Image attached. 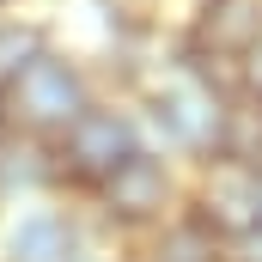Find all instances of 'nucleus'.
Segmentation results:
<instances>
[{
  "label": "nucleus",
  "mask_w": 262,
  "mask_h": 262,
  "mask_svg": "<svg viewBox=\"0 0 262 262\" xmlns=\"http://www.w3.org/2000/svg\"><path fill=\"white\" fill-rule=\"evenodd\" d=\"M134 152H140V140H134V122L122 110H104V104H92L73 128L55 140V171L61 177H79V183H110L122 165H128Z\"/></svg>",
  "instance_id": "3"
},
{
  "label": "nucleus",
  "mask_w": 262,
  "mask_h": 262,
  "mask_svg": "<svg viewBox=\"0 0 262 262\" xmlns=\"http://www.w3.org/2000/svg\"><path fill=\"white\" fill-rule=\"evenodd\" d=\"M232 262H262V226L250 232V238H238V244H232Z\"/></svg>",
  "instance_id": "11"
},
{
  "label": "nucleus",
  "mask_w": 262,
  "mask_h": 262,
  "mask_svg": "<svg viewBox=\"0 0 262 262\" xmlns=\"http://www.w3.org/2000/svg\"><path fill=\"white\" fill-rule=\"evenodd\" d=\"M146 104H152V122L165 128V140H171L177 152H207V159H220L232 104H226V92L207 79L201 61H177L152 92H146Z\"/></svg>",
  "instance_id": "1"
},
{
  "label": "nucleus",
  "mask_w": 262,
  "mask_h": 262,
  "mask_svg": "<svg viewBox=\"0 0 262 262\" xmlns=\"http://www.w3.org/2000/svg\"><path fill=\"white\" fill-rule=\"evenodd\" d=\"M189 220H195L201 232L226 238V244L250 238L262 226V171L256 165H238V159H207Z\"/></svg>",
  "instance_id": "4"
},
{
  "label": "nucleus",
  "mask_w": 262,
  "mask_h": 262,
  "mask_svg": "<svg viewBox=\"0 0 262 262\" xmlns=\"http://www.w3.org/2000/svg\"><path fill=\"white\" fill-rule=\"evenodd\" d=\"M171 201H177L171 159H159V152H146V146L134 152L110 183H98V207H104L110 220H122V226H152V220H165Z\"/></svg>",
  "instance_id": "5"
},
{
  "label": "nucleus",
  "mask_w": 262,
  "mask_h": 262,
  "mask_svg": "<svg viewBox=\"0 0 262 262\" xmlns=\"http://www.w3.org/2000/svg\"><path fill=\"white\" fill-rule=\"evenodd\" d=\"M73 220L61 207H31L6 232V262H73Z\"/></svg>",
  "instance_id": "7"
},
{
  "label": "nucleus",
  "mask_w": 262,
  "mask_h": 262,
  "mask_svg": "<svg viewBox=\"0 0 262 262\" xmlns=\"http://www.w3.org/2000/svg\"><path fill=\"white\" fill-rule=\"evenodd\" d=\"M92 110V92H85V73L67 61V55H37V61L18 73V85L6 92V122H18L37 140H61L79 116Z\"/></svg>",
  "instance_id": "2"
},
{
  "label": "nucleus",
  "mask_w": 262,
  "mask_h": 262,
  "mask_svg": "<svg viewBox=\"0 0 262 262\" xmlns=\"http://www.w3.org/2000/svg\"><path fill=\"white\" fill-rule=\"evenodd\" d=\"M37 55H49V43H43L37 25H0V98L18 85V73L37 61Z\"/></svg>",
  "instance_id": "8"
},
{
  "label": "nucleus",
  "mask_w": 262,
  "mask_h": 262,
  "mask_svg": "<svg viewBox=\"0 0 262 262\" xmlns=\"http://www.w3.org/2000/svg\"><path fill=\"white\" fill-rule=\"evenodd\" d=\"M0 128H6V98H0Z\"/></svg>",
  "instance_id": "12"
},
{
  "label": "nucleus",
  "mask_w": 262,
  "mask_h": 262,
  "mask_svg": "<svg viewBox=\"0 0 262 262\" xmlns=\"http://www.w3.org/2000/svg\"><path fill=\"white\" fill-rule=\"evenodd\" d=\"M262 43V0H201L189 25V61H244Z\"/></svg>",
  "instance_id": "6"
},
{
  "label": "nucleus",
  "mask_w": 262,
  "mask_h": 262,
  "mask_svg": "<svg viewBox=\"0 0 262 262\" xmlns=\"http://www.w3.org/2000/svg\"><path fill=\"white\" fill-rule=\"evenodd\" d=\"M0 6H6V0H0Z\"/></svg>",
  "instance_id": "13"
},
{
  "label": "nucleus",
  "mask_w": 262,
  "mask_h": 262,
  "mask_svg": "<svg viewBox=\"0 0 262 262\" xmlns=\"http://www.w3.org/2000/svg\"><path fill=\"white\" fill-rule=\"evenodd\" d=\"M152 262H220V238L201 232L195 220H177V226L165 232V244H159Z\"/></svg>",
  "instance_id": "9"
},
{
  "label": "nucleus",
  "mask_w": 262,
  "mask_h": 262,
  "mask_svg": "<svg viewBox=\"0 0 262 262\" xmlns=\"http://www.w3.org/2000/svg\"><path fill=\"white\" fill-rule=\"evenodd\" d=\"M238 85H244V98H250V104H262V43L238 61Z\"/></svg>",
  "instance_id": "10"
}]
</instances>
